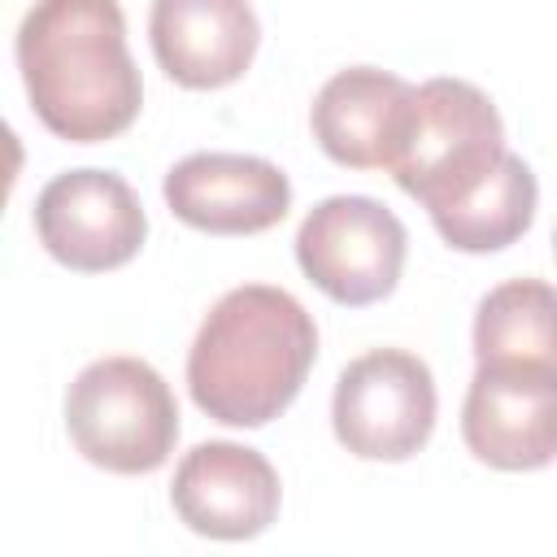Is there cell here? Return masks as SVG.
Here are the masks:
<instances>
[{"label": "cell", "mask_w": 557, "mask_h": 557, "mask_svg": "<svg viewBox=\"0 0 557 557\" xmlns=\"http://www.w3.org/2000/svg\"><path fill=\"white\" fill-rule=\"evenodd\" d=\"M17 70L57 139L100 144L139 117L144 83L117 0H35L17 26Z\"/></svg>", "instance_id": "obj_1"}, {"label": "cell", "mask_w": 557, "mask_h": 557, "mask_svg": "<svg viewBox=\"0 0 557 557\" xmlns=\"http://www.w3.org/2000/svg\"><path fill=\"white\" fill-rule=\"evenodd\" d=\"M318 357L309 309L270 283L231 287L187 352L191 400L226 426H265L305 387Z\"/></svg>", "instance_id": "obj_2"}, {"label": "cell", "mask_w": 557, "mask_h": 557, "mask_svg": "<svg viewBox=\"0 0 557 557\" xmlns=\"http://www.w3.org/2000/svg\"><path fill=\"white\" fill-rule=\"evenodd\" d=\"M65 431L74 448L113 474H148L170 461L178 405L170 383L139 357H100L65 392Z\"/></svg>", "instance_id": "obj_3"}, {"label": "cell", "mask_w": 557, "mask_h": 557, "mask_svg": "<svg viewBox=\"0 0 557 557\" xmlns=\"http://www.w3.org/2000/svg\"><path fill=\"white\" fill-rule=\"evenodd\" d=\"M505 152V122L496 104L466 78H431L418 87L413 131L392 178L435 218L474 196Z\"/></svg>", "instance_id": "obj_4"}, {"label": "cell", "mask_w": 557, "mask_h": 557, "mask_svg": "<svg viewBox=\"0 0 557 557\" xmlns=\"http://www.w3.org/2000/svg\"><path fill=\"white\" fill-rule=\"evenodd\" d=\"M435 379L405 348H374L344 366L331 396L335 440L361 461H405L435 431Z\"/></svg>", "instance_id": "obj_5"}, {"label": "cell", "mask_w": 557, "mask_h": 557, "mask_svg": "<svg viewBox=\"0 0 557 557\" xmlns=\"http://www.w3.org/2000/svg\"><path fill=\"white\" fill-rule=\"evenodd\" d=\"M405 252V222L370 196H326L296 231V261L305 278L348 309L392 296Z\"/></svg>", "instance_id": "obj_6"}, {"label": "cell", "mask_w": 557, "mask_h": 557, "mask_svg": "<svg viewBox=\"0 0 557 557\" xmlns=\"http://www.w3.org/2000/svg\"><path fill=\"white\" fill-rule=\"evenodd\" d=\"M39 244L78 274H104L126 265L144 235L148 218L131 183L113 170H65L35 200Z\"/></svg>", "instance_id": "obj_7"}, {"label": "cell", "mask_w": 557, "mask_h": 557, "mask_svg": "<svg viewBox=\"0 0 557 557\" xmlns=\"http://www.w3.org/2000/svg\"><path fill=\"white\" fill-rule=\"evenodd\" d=\"M461 440L492 470H544L557 461V370L474 366Z\"/></svg>", "instance_id": "obj_8"}, {"label": "cell", "mask_w": 557, "mask_h": 557, "mask_svg": "<svg viewBox=\"0 0 557 557\" xmlns=\"http://www.w3.org/2000/svg\"><path fill=\"white\" fill-rule=\"evenodd\" d=\"M413 109H418V87H409L387 70L352 65L326 78V87L313 100L309 126L335 165L392 170L413 131Z\"/></svg>", "instance_id": "obj_9"}, {"label": "cell", "mask_w": 557, "mask_h": 557, "mask_svg": "<svg viewBox=\"0 0 557 557\" xmlns=\"http://www.w3.org/2000/svg\"><path fill=\"white\" fill-rule=\"evenodd\" d=\"M165 205L205 235H257L287 218V174L248 152H191L165 174Z\"/></svg>", "instance_id": "obj_10"}, {"label": "cell", "mask_w": 557, "mask_h": 557, "mask_svg": "<svg viewBox=\"0 0 557 557\" xmlns=\"http://www.w3.org/2000/svg\"><path fill=\"white\" fill-rule=\"evenodd\" d=\"M170 500L196 535L252 540L278 518V474L265 453L231 440H209L178 461Z\"/></svg>", "instance_id": "obj_11"}, {"label": "cell", "mask_w": 557, "mask_h": 557, "mask_svg": "<svg viewBox=\"0 0 557 557\" xmlns=\"http://www.w3.org/2000/svg\"><path fill=\"white\" fill-rule=\"evenodd\" d=\"M148 39L157 65L191 91H213L257 57L261 22L248 0H152Z\"/></svg>", "instance_id": "obj_12"}, {"label": "cell", "mask_w": 557, "mask_h": 557, "mask_svg": "<svg viewBox=\"0 0 557 557\" xmlns=\"http://www.w3.org/2000/svg\"><path fill=\"white\" fill-rule=\"evenodd\" d=\"M474 361L557 370V287L540 278L492 287L474 313Z\"/></svg>", "instance_id": "obj_13"}, {"label": "cell", "mask_w": 557, "mask_h": 557, "mask_svg": "<svg viewBox=\"0 0 557 557\" xmlns=\"http://www.w3.org/2000/svg\"><path fill=\"white\" fill-rule=\"evenodd\" d=\"M535 200H540V187H535L531 165L518 152H505L474 196L435 213L431 222L440 239L457 252H496L527 235L535 218Z\"/></svg>", "instance_id": "obj_14"}, {"label": "cell", "mask_w": 557, "mask_h": 557, "mask_svg": "<svg viewBox=\"0 0 557 557\" xmlns=\"http://www.w3.org/2000/svg\"><path fill=\"white\" fill-rule=\"evenodd\" d=\"M553 252H557V231H553Z\"/></svg>", "instance_id": "obj_15"}]
</instances>
